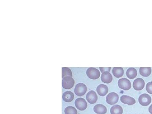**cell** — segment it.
Here are the masks:
<instances>
[{
    "instance_id": "cell-1",
    "label": "cell",
    "mask_w": 152,
    "mask_h": 114,
    "mask_svg": "<svg viewBox=\"0 0 152 114\" xmlns=\"http://www.w3.org/2000/svg\"><path fill=\"white\" fill-rule=\"evenodd\" d=\"M88 90L86 86L83 83L77 84L75 88V93L78 96H82L86 94Z\"/></svg>"
},
{
    "instance_id": "cell-2",
    "label": "cell",
    "mask_w": 152,
    "mask_h": 114,
    "mask_svg": "<svg viewBox=\"0 0 152 114\" xmlns=\"http://www.w3.org/2000/svg\"><path fill=\"white\" fill-rule=\"evenodd\" d=\"M75 84V80L71 77H65L62 81V87L65 89H70L74 87Z\"/></svg>"
},
{
    "instance_id": "cell-3",
    "label": "cell",
    "mask_w": 152,
    "mask_h": 114,
    "mask_svg": "<svg viewBox=\"0 0 152 114\" xmlns=\"http://www.w3.org/2000/svg\"><path fill=\"white\" fill-rule=\"evenodd\" d=\"M87 75L92 80H97L100 77V72L95 68H88L86 71Z\"/></svg>"
},
{
    "instance_id": "cell-4",
    "label": "cell",
    "mask_w": 152,
    "mask_h": 114,
    "mask_svg": "<svg viewBox=\"0 0 152 114\" xmlns=\"http://www.w3.org/2000/svg\"><path fill=\"white\" fill-rule=\"evenodd\" d=\"M118 86L120 88L124 91H129L132 87L131 82L126 78L120 79L118 82Z\"/></svg>"
},
{
    "instance_id": "cell-5",
    "label": "cell",
    "mask_w": 152,
    "mask_h": 114,
    "mask_svg": "<svg viewBox=\"0 0 152 114\" xmlns=\"http://www.w3.org/2000/svg\"><path fill=\"white\" fill-rule=\"evenodd\" d=\"M151 98L148 94H144L141 95L139 98V102L142 106L146 107L151 102Z\"/></svg>"
},
{
    "instance_id": "cell-6",
    "label": "cell",
    "mask_w": 152,
    "mask_h": 114,
    "mask_svg": "<svg viewBox=\"0 0 152 114\" xmlns=\"http://www.w3.org/2000/svg\"><path fill=\"white\" fill-rule=\"evenodd\" d=\"M75 106L78 110L83 111L87 109L88 104L83 98H79L75 101Z\"/></svg>"
},
{
    "instance_id": "cell-7",
    "label": "cell",
    "mask_w": 152,
    "mask_h": 114,
    "mask_svg": "<svg viewBox=\"0 0 152 114\" xmlns=\"http://www.w3.org/2000/svg\"><path fill=\"white\" fill-rule=\"evenodd\" d=\"M119 100V96L115 92L110 93L106 97L107 103L110 105H114L117 103Z\"/></svg>"
},
{
    "instance_id": "cell-8",
    "label": "cell",
    "mask_w": 152,
    "mask_h": 114,
    "mask_svg": "<svg viewBox=\"0 0 152 114\" xmlns=\"http://www.w3.org/2000/svg\"><path fill=\"white\" fill-rule=\"evenodd\" d=\"M145 86V82L141 78H137L133 82V87L134 89L137 91H140L143 89Z\"/></svg>"
},
{
    "instance_id": "cell-9",
    "label": "cell",
    "mask_w": 152,
    "mask_h": 114,
    "mask_svg": "<svg viewBox=\"0 0 152 114\" xmlns=\"http://www.w3.org/2000/svg\"><path fill=\"white\" fill-rule=\"evenodd\" d=\"M86 99L89 103L93 104L98 100V96L96 93L94 91H91L86 95Z\"/></svg>"
},
{
    "instance_id": "cell-10",
    "label": "cell",
    "mask_w": 152,
    "mask_h": 114,
    "mask_svg": "<svg viewBox=\"0 0 152 114\" xmlns=\"http://www.w3.org/2000/svg\"><path fill=\"white\" fill-rule=\"evenodd\" d=\"M121 101L123 103L129 105H132L136 103V100L134 98L126 95L121 96Z\"/></svg>"
},
{
    "instance_id": "cell-11",
    "label": "cell",
    "mask_w": 152,
    "mask_h": 114,
    "mask_svg": "<svg viewBox=\"0 0 152 114\" xmlns=\"http://www.w3.org/2000/svg\"><path fill=\"white\" fill-rule=\"evenodd\" d=\"M96 91L98 94L101 96H104L108 94L109 89L107 86L104 84H100L96 88Z\"/></svg>"
},
{
    "instance_id": "cell-12",
    "label": "cell",
    "mask_w": 152,
    "mask_h": 114,
    "mask_svg": "<svg viewBox=\"0 0 152 114\" xmlns=\"http://www.w3.org/2000/svg\"><path fill=\"white\" fill-rule=\"evenodd\" d=\"M113 77L111 74L109 72H105L102 73L101 77L102 82L106 84H109L113 81Z\"/></svg>"
},
{
    "instance_id": "cell-13",
    "label": "cell",
    "mask_w": 152,
    "mask_h": 114,
    "mask_svg": "<svg viewBox=\"0 0 152 114\" xmlns=\"http://www.w3.org/2000/svg\"><path fill=\"white\" fill-rule=\"evenodd\" d=\"M94 110L97 114H105L107 113V107L103 104H98L94 107Z\"/></svg>"
},
{
    "instance_id": "cell-14",
    "label": "cell",
    "mask_w": 152,
    "mask_h": 114,
    "mask_svg": "<svg viewBox=\"0 0 152 114\" xmlns=\"http://www.w3.org/2000/svg\"><path fill=\"white\" fill-rule=\"evenodd\" d=\"M75 96L72 92L70 91L65 92L62 96V98L64 101L66 102H70L73 100Z\"/></svg>"
},
{
    "instance_id": "cell-15",
    "label": "cell",
    "mask_w": 152,
    "mask_h": 114,
    "mask_svg": "<svg viewBox=\"0 0 152 114\" xmlns=\"http://www.w3.org/2000/svg\"><path fill=\"white\" fill-rule=\"evenodd\" d=\"M113 74L115 77H121L124 75V69L122 67H114L113 69Z\"/></svg>"
},
{
    "instance_id": "cell-16",
    "label": "cell",
    "mask_w": 152,
    "mask_h": 114,
    "mask_svg": "<svg viewBox=\"0 0 152 114\" xmlns=\"http://www.w3.org/2000/svg\"><path fill=\"white\" fill-rule=\"evenodd\" d=\"M126 75L129 79H134L137 76V70L134 68H129L126 72Z\"/></svg>"
},
{
    "instance_id": "cell-17",
    "label": "cell",
    "mask_w": 152,
    "mask_h": 114,
    "mask_svg": "<svg viewBox=\"0 0 152 114\" xmlns=\"http://www.w3.org/2000/svg\"><path fill=\"white\" fill-rule=\"evenodd\" d=\"M151 67H141L140 69V73L144 77H148L151 73Z\"/></svg>"
},
{
    "instance_id": "cell-18",
    "label": "cell",
    "mask_w": 152,
    "mask_h": 114,
    "mask_svg": "<svg viewBox=\"0 0 152 114\" xmlns=\"http://www.w3.org/2000/svg\"><path fill=\"white\" fill-rule=\"evenodd\" d=\"M111 114H122L123 109L121 106L119 105H115L112 107L110 109Z\"/></svg>"
},
{
    "instance_id": "cell-19",
    "label": "cell",
    "mask_w": 152,
    "mask_h": 114,
    "mask_svg": "<svg viewBox=\"0 0 152 114\" xmlns=\"http://www.w3.org/2000/svg\"><path fill=\"white\" fill-rule=\"evenodd\" d=\"M62 77L64 78L66 77H72V73L70 69L68 67L62 68Z\"/></svg>"
},
{
    "instance_id": "cell-20",
    "label": "cell",
    "mask_w": 152,
    "mask_h": 114,
    "mask_svg": "<svg viewBox=\"0 0 152 114\" xmlns=\"http://www.w3.org/2000/svg\"><path fill=\"white\" fill-rule=\"evenodd\" d=\"M64 112L65 114H78L77 110L75 108L72 106H69L66 107Z\"/></svg>"
},
{
    "instance_id": "cell-21",
    "label": "cell",
    "mask_w": 152,
    "mask_h": 114,
    "mask_svg": "<svg viewBox=\"0 0 152 114\" xmlns=\"http://www.w3.org/2000/svg\"><path fill=\"white\" fill-rule=\"evenodd\" d=\"M146 90L149 94H152V82H149L146 86Z\"/></svg>"
},
{
    "instance_id": "cell-22",
    "label": "cell",
    "mask_w": 152,
    "mask_h": 114,
    "mask_svg": "<svg viewBox=\"0 0 152 114\" xmlns=\"http://www.w3.org/2000/svg\"><path fill=\"white\" fill-rule=\"evenodd\" d=\"M101 72H102V73H103L105 72H110L111 70V67H100L99 68Z\"/></svg>"
},
{
    "instance_id": "cell-23",
    "label": "cell",
    "mask_w": 152,
    "mask_h": 114,
    "mask_svg": "<svg viewBox=\"0 0 152 114\" xmlns=\"http://www.w3.org/2000/svg\"><path fill=\"white\" fill-rule=\"evenodd\" d=\"M149 112L151 114H152V104L150 106L148 109Z\"/></svg>"
}]
</instances>
